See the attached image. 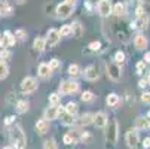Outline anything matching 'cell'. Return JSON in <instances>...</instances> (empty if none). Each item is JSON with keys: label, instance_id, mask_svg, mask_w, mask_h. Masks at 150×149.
Wrapping results in <instances>:
<instances>
[{"label": "cell", "instance_id": "cell-1", "mask_svg": "<svg viewBox=\"0 0 150 149\" xmlns=\"http://www.w3.org/2000/svg\"><path fill=\"white\" fill-rule=\"evenodd\" d=\"M11 143L15 149H25L27 137H25V133L23 130V127L18 125V124L11 128Z\"/></svg>", "mask_w": 150, "mask_h": 149}, {"label": "cell", "instance_id": "cell-2", "mask_svg": "<svg viewBox=\"0 0 150 149\" xmlns=\"http://www.w3.org/2000/svg\"><path fill=\"white\" fill-rule=\"evenodd\" d=\"M105 143L110 146H116L117 139H119V122L116 118L109 119V124L105 127Z\"/></svg>", "mask_w": 150, "mask_h": 149}, {"label": "cell", "instance_id": "cell-3", "mask_svg": "<svg viewBox=\"0 0 150 149\" xmlns=\"http://www.w3.org/2000/svg\"><path fill=\"white\" fill-rule=\"evenodd\" d=\"M76 9V3H70V2H61L59 5H57L55 8V15L59 19H67L73 15Z\"/></svg>", "mask_w": 150, "mask_h": 149}, {"label": "cell", "instance_id": "cell-4", "mask_svg": "<svg viewBox=\"0 0 150 149\" xmlns=\"http://www.w3.org/2000/svg\"><path fill=\"white\" fill-rule=\"evenodd\" d=\"M79 82L70 79V81H62L58 87V93L61 96H70V94H76L79 91Z\"/></svg>", "mask_w": 150, "mask_h": 149}, {"label": "cell", "instance_id": "cell-5", "mask_svg": "<svg viewBox=\"0 0 150 149\" xmlns=\"http://www.w3.org/2000/svg\"><path fill=\"white\" fill-rule=\"evenodd\" d=\"M39 88V82L34 76H25L21 82V93L23 94H31Z\"/></svg>", "mask_w": 150, "mask_h": 149}, {"label": "cell", "instance_id": "cell-6", "mask_svg": "<svg viewBox=\"0 0 150 149\" xmlns=\"http://www.w3.org/2000/svg\"><path fill=\"white\" fill-rule=\"evenodd\" d=\"M125 143L129 149H137L138 143H140V134H138V128L134 127V128H129L125 133Z\"/></svg>", "mask_w": 150, "mask_h": 149}, {"label": "cell", "instance_id": "cell-7", "mask_svg": "<svg viewBox=\"0 0 150 149\" xmlns=\"http://www.w3.org/2000/svg\"><path fill=\"white\" fill-rule=\"evenodd\" d=\"M105 70H107V76H109V79H112L113 82H117L122 78V69H120V66L117 64L116 61L109 63V64L105 66Z\"/></svg>", "mask_w": 150, "mask_h": 149}, {"label": "cell", "instance_id": "cell-8", "mask_svg": "<svg viewBox=\"0 0 150 149\" xmlns=\"http://www.w3.org/2000/svg\"><path fill=\"white\" fill-rule=\"evenodd\" d=\"M59 39H61L59 30H57V29H51V30L46 33V37H45L46 49H52L54 46H57V45L59 43Z\"/></svg>", "mask_w": 150, "mask_h": 149}, {"label": "cell", "instance_id": "cell-9", "mask_svg": "<svg viewBox=\"0 0 150 149\" xmlns=\"http://www.w3.org/2000/svg\"><path fill=\"white\" fill-rule=\"evenodd\" d=\"M100 16L103 18H109L113 14V5H112V0H101L97 6Z\"/></svg>", "mask_w": 150, "mask_h": 149}, {"label": "cell", "instance_id": "cell-10", "mask_svg": "<svg viewBox=\"0 0 150 149\" xmlns=\"http://www.w3.org/2000/svg\"><path fill=\"white\" fill-rule=\"evenodd\" d=\"M62 112H64L62 106H59V104H57V106L49 104V108H46V111H45V116L43 118H46L48 121H54V119H58Z\"/></svg>", "mask_w": 150, "mask_h": 149}, {"label": "cell", "instance_id": "cell-11", "mask_svg": "<svg viewBox=\"0 0 150 149\" xmlns=\"http://www.w3.org/2000/svg\"><path fill=\"white\" fill-rule=\"evenodd\" d=\"M83 76H85V79L89 81V82H95V81H98V78H100V72H98L97 64H89L86 69H85Z\"/></svg>", "mask_w": 150, "mask_h": 149}, {"label": "cell", "instance_id": "cell-12", "mask_svg": "<svg viewBox=\"0 0 150 149\" xmlns=\"http://www.w3.org/2000/svg\"><path fill=\"white\" fill-rule=\"evenodd\" d=\"M51 121H48L46 118H42V119H39L37 122H36V133L39 134V136H45L48 131H49V127H51V124H49Z\"/></svg>", "mask_w": 150, "mask_h": 149}, {"label": "cell", "instance_id": "cell-13", "mask_svg": "<svg viewBox=\"0 0 150 149\" xmlns=\"http://www.w3.org/2000/svg\"><path fill=\"white\" fill-rule=\"evenodd\" d=\"M149 15H144V16H138L134 23H131V29H138L140 31H144L149 29Z\"/></svg>", "mask_w": 150, "mask_h": 149}, {"label": "cell", "instance_id": "cell-14", "mask_svg": "<svg viewBox=\"0 0 150 149\" xmlns=\"http://www.w3.org/2000/svg\"><path fill=\"white\" fill-rule=\"evenodd\" d=\"M107 124H109V116L105 112H97L95 118H94V125L97 128H105Z\"/></svg>", "mask_w": 150, "mask_h": 149}, {"label": "cell", "instance_id": "cell-15", "mask_svg": "<svg viewBox=\"0 0 150 149\" xmlns=\"http://www.w3.org/2000/svg\"><path fill=\"white\" fill-rule=\"evenodd\" d=\"M134 46H135L138 51H144V49L149 46V40H147V37H146L141 31L137 33L135 37H134Z\"/></svg>", "mask_w": 150, "mask_h": 149}, {"label": "cell", "instance_id": "cell-16", "mask_svg": "<svg viewBox=\"0 0 150 149\" xmlns=\"http://www.w3.org/2000/svg\"><path fill=\"white\" fill-rule=\"evenodd\" d=\"M52 69L49 67V63H40L39 64V69H37V75L39 78L42 79H49L52 76Z\"/></svg>", "mask_w": 150, "mask_h": 149}, {"label": "cell", "instance_id": "cell-17", "mask_svg": "<svg viewBox=\"0 0 150 149\" xmlns=\"http://www.w3.org/2000/svg\"><path fill=\"white\" fill-rule=\"evenodd\" d=\"M59 118H61V119H59L61 124L66 125V127H73L74 124H77L74 115H71V113H69V112H66V111H64V112L59 115Z\"/></svg>", "mask_w": 150, "mask_h": 149}, {"label": "cell", "instance_id": "cell-18", "mask_svg": "<svg viewBox=\"0 0 150 149\" xmlns=\"http://www.w3.org/2000/svg\"><path fill=\"white\" fill-rule=\"evenodd\" d=\"M94 118H95V113H92V112H86V113H82L80 115V118L77 119V124L79 125H91V124H94Z\"/></svg>", "mask_w": 150, "mask_h": 149}, {"label": "cell", "instance_id": "cell-19", "mask_svg": "<svg viewBox=\"0 0 150 149\" xmlns=\"http://www.w3.org/2000/svg\"><path fill=\"white\" fill-rule=\"evenodd\" d=\"M33 49L40 54V52H43L46 49V43H45V37H42V36H37L33 42Z\"/></svg>", "mask_w": 150, "mask_h": 149}, {"label": "cell", "instance_id": "cell-20", "mask_svg": "<svg viewBox=\"0 0 150 149\" xmlns=\"http://www.w3.org/2000/svg\"><path fill=\"white\" fill-rule=\"evenodd\" d=\"M135 127L138 130H150V119L146 116H138L135 119Z\"/></svg>", "mask_w": 150, "mask_h": 149}, {"label": "cell", "instance_id": "cell-21", "mask_svg": "<svg viewBox=\"0 0 150 149\" xmlns=\"http://www.w3.org/2000/svg\"><path fill=\"white\" fill-rule=\"evenodd\" d=\"M15 109L18 113H25L30 109V101L28 100H18L15 103Z\"/></svg>", "mask_w": 150, "mask_h": 149}, {"label": "cell", "instance_id": "cell-22", "mask_svg": "<svg viewBox=\"0 0 150 149\" xmlns=\"http://www.w3.org/2000/svg\"><path fill=\"white\" fill-rule=\"evenodd\" d=\"M71 30H73L71 36H74L76 39H80L83 36V33H85V29H83V26L79 23V21H74V23L71 24Z\"/></svg>", "mask_w": 150, "mask_h": 149}, {"label": "cell", "instance_id": "cell-23", "mask_svg": "<svg viewBox=\"0 0 150 149\" xmlns=\"http://www.w3.org/2000/svg\"><path fill=\"white\" fill-rule=\"evenodd\" d=\"M105 103H107V106H110V108H117L119 103H120V97L116 93H110L105 98Z\"/></svg>", "mask_w": 150, "mask_h": 149}, {"label": "cell", "instance_id": "cell-24", "mask_svg": "<svg viewBox=\"0 0 150 149\" xmlns=\"http://www.w3.org/2000/svg\"><path fill=\"white\" fill-rule=\"evenodd\" d=\"M0 15L2 16L12 15V6L9 5L8 0H0Z\"/></svg>", "mask_w": 150, "mask_h": 149}, {"label": "cell", "instance_id": "cell-25", "mask_svg": "<svg viewBox=\"0 0 150 149\" xmlns=\"http://www.w3.org/2000/svg\"><path fill=\"white\" fill-rule=\"evenodd\" d=\"M125 12H126V6H125V3L117 2V3H115V5H113V14H112V15H115V16L120 18V16H123V15H125Z\"/></svg>", "mask_w": 150, "mask_h": 149}, {"label": "cell", "instance_id": "cell-26", "mask_svg": "<svg viewBox=\"0 0 150 149\" xmlns=\"http://www.w3.org/2000/svg\"><path fill=\"white\" fill-rule=\"evenodd\" d=\"M77 142H79V137H76L73 133H66L62 136V143L67 145V146H71V145H74Z\"/></svg>", "mask_w": 150, "mask_h": 149}, {"label": "cell", "instance_id": "cell-27", "mask_svg": "<svg viewBox=\"0 0 150 149\" xmlns=\"http://www.w3.org/2000/svg\"><path fill=\"white\" fill-rule=\"evenodd\" d=\"M3 36H5V40H6V46H9V48L15 46V43H16L15 33H11L9 30H6V31L3 33Z\"/></svg>", "mask_w": 150, "mask_h": 149}, {"label": "cell", "instance_id": "cell-28", "mask_svg": "<svg viewBox=\"0 0 150 149\" xmlns=\"http://www.w3.org/2000/svg\"><path fill=\"white\" fill-rule=\"evenodd\" d=\"M67 73H69L70 78H77V76L80 75V67H79V64H76V63L70 64L69 69H67Z\"/></svg>", "mask_w": 150, "mask_h": 149}, {"label": "cell", "instance_id": "cell-29", "mask_svg": "<svg viewBox=\"0 0 150 149\" xmlns=\"http://www.w3.org/2000/svg\"><path fill=\"white\" fill-rule=\"evenodd\" d=\"M64 111L69 112V113H71V115H76L77 111H79V106H77L76 101H69L66 106H64Z\"/></svg>", "mask_w": 150, "mask_h": 149}, {"label": "cell", "instance_id": "cell-30", "mask_svg": "<svg viewBox=\"0 0 150 149\" xmlns=\"http://www.w3.org/2000/svg\"><path fill=\"white\" fill-rule=\"evenodd\" d=\"M80 100H82L83 103H92V101L95 100V96H94L92 91H83L82 96H80Z\"/></svg>", "mask_w": 150, "mask_h": 149}, {"label": "cell", "instance_id": "cell-31", "mask_svg": "<svg viewBox=\"0 0 150 149\" xmlns=\"http://www.w3.org/2000/svg\"><path fill=\"white\" fill-rule=\"evenodd\" d=\"M101 49H103L101 42H98V40L89 42V45H88V51H89V52H100Z\"/></svg>", "mask_w": 150, "mask_h": 149}, {"label": "cell", "instance_id": "cell-32", "mask_svg": "<svg viewBox=\"0 0 150 149\" xmlns=\"http://www.w3.org/2000/svg\"><path fill=\"white\" fill-rule=\"evenodd\" d=\"M61 94L59 93H52V94H49V97H48V100H49V104H52V106H57V104H59V101H61Z\"/></svg>", "mask_w": 150, "mask_h": 149}, {"label": "cell", "instance_id": "cell-33", "mask_svg": "<svg viewBox=\"0 0 150 149\" xmlns=\"http://www.w3.org/2000/svg\"><path fill=\"white\" fill-rule=\"evenodd\" d=\"M8 75H9V66L5 61H0V81L5 79Z\"/></svg>", "mask_w": 150, "mask_h": 149}, {"label": "cell", "instance_id": "cell-34", "mask_svg": "<svg viewBox=\"0 0 150 149\" xmlns=\"http://www.w3.org/2000/svg\"><path fill=\"white\" fill-rule=\"evenodd\" d=\"M15 37H16V40H19V42H25L27 40V31L24 30V29H18L16 31H15Z\"/></svg>", "mask_w": 150, "mask_h": 149}, {"label": "cell", "instance_id": "cell-35", "mask_svg": "<svg viewBox=\"0 0 150 149\" xmlns=\"http://www.w3.org/2000/svg\"><path fill=\"white\" fill-rule=\"evenodd\" d=\"M91 139H92V136H91L89 131H80V134H79V142L80 143H89Z\"/></svg>", "mask_w": 150, "mask_h": 149}, {"label": "cell", "instance_id": "cell-36", "mask_svg": "<svg viewBox=\"0 0 150 149\" xmlns=\"http://www.w3.org/2000/svg\"><path fill=\"white\" fill-rule=\"evenodd\" d=\"M146 66H147V63H146L144 60L137 61V64H135V72H137V75H143V73L146 72Z\"/></svg>", "mask_w": 150, "mask_h": 149}, {"label": "cell", "instance_id": "cell-37", "mask_svg": "<svg viewBox=\"0 0 150 149\" xmlns=\"http://www.w3.org/2000/svg\"><path fill=\"white\" fill-rule=\"evenodd\" d=\"M71 33H73V30H71V24H64V26L59 29V34H61V37H62V36H71Z\"/></svg>", "mask_w": 150, "mask_h": 149}, {"label": "cell", "instance_id": "cell-38", "mask_svg": "<svg viewBox=\"0 0 150 149\" xmlns=\"http://www.w3.org/2000/svg\"><path fill=\"white\" fill-rule=\"evenodd\" d=\"M43 149H58L57 146V142L54 139H46L43 142Z\"/></svg>", "mask_w": 150, "mask_h": 149}, {"label": "cell", "instance_id": "cell-39", "mask_svg": "<svg viewBox=\"0 0 150 149\" xmlns=\"http://www.w3.org/2000/svg\"><path fill=\"white\" fill-rule=\"evenodd\" d=\"M49 67L55 72V70H58L59 67H61V60H58V58H52L51 61H49Z\"/></svg>", "mask_w": 150, "mask_h": 149}, {"label": "cell", "instance_id": "cell-40", "mask_svg": "<svg viewBox=\"0 0 150 149\" xmlns=\"http://www.w3.org/2000/svg\"><path fill=\"white\" fill-rule=\"evenodd\" d=\"M115 61L117 63V64H122V63H125V52L123 51H117L115 54Z\"/></svg>", "mask_w": 150, "mask_h": 149}, {"label": "cell", "instance_id": "cell-41", "mask_svg": "<svg viewBox=\"0 0 150 149\" xmlns=\"http://www.w3.org/2000/svg\"><path fill=\"white\" fill-rule=\"evenodd\" d=\"M11 55H12V52H11V51H8V49H2V51H0V61L9 60V58H11Z\"/></svg>", "mask_w": 150, "mask_h": 149}, {"label": "cell", "instance_id": "cell-42", "mask_svg": "<svg viewBox=\"0 0 150 149\" xmlns=\"http://www.w3.org/2000/svg\"><path fill=\"white\" fill-rule=\"evenodd\" d=\"M135 15H137V18H138V16H144V15H147V12H146V9H144L143 5H140V6L135 9Z\"/></svg>", "mask_w": 150, "mask_h": 149}, {"label": "cell", "instance_id": "cell-43", "mask_svg": "<svg viewBox=\"0 0 150 149\" xmlns=\"http://www.w3.org/2000/svg\"><path fill=\"white\" fill-rule=\"evenodd\" d=\"M141 101L150 104V91H144V93L141 94Z\"/></svg>", "mask_w": 150, "mask_h": 149}, {"label": "cell", "instance_id": "cell-44", "mask_svg": "<svg viewBox=\"0 0 150 149\" xmlns=\"http://www.w3.org/2000/svg\"><path fill=\"white\" fill-rule=\"evenodd\" d=\"M15 119H16L15 115H9V116H6V118H5V125H12V124L15 122Z\"/></svg>", "mask_w": 150, "mask_h": 149}, {"label": "cell", "instance_id": "cell-45", "mask_svg": "<svg viewBox=\"0 0 150 149\" xmlns=\"http://www.w3.org/2000/svg\"><path fill=\"white\" fill-rule=\"evenodd\" d=\"M147 85H150L149 81H147V78H141V79L138 81V87H140V88H146Z\"/></svg>", "mask_w": 150, "mask_h": 149}, {"label": "cell", "instance_id": "cell-46", "mask_svg": "<svg viewBox=\"0 0 150 149\" xmlns=\"http://www.w3.org/2000/svg\"><path fill=\"white\" fill-rule=\"evenodd\" d=\"M141 145H143V148H144V149H150V137H146V139L143 140V143H141Z\"/></svg>", "mask_w": 150, "mask_h": 149}, {"label": "cell", "instance_id": "cell-47", "mask_svg": "<svg viewBox=\"0 0 150 149\" xmlns=\"http://www.w3.org/2000/svg\"><path fill=\"white\" fill-rule=\"evenodd\" d=\"M6 45V40H5V36L2 34V33H0V48H3Z\"/></svg>", "mask_w": 150, "mask_h": 149}, {"label": "cell", "instance_id": "cell-48", "mask_svg": "<svg viewBox=\"0 0 150 149\" xmlns=\"http://www.w3.org/2000/svg\"><path fill=\"white\" fill-rule=\"evenodd\" d=\"M101 2V0H88V3L92 5V6H98V3Z\"/></svg>", "mask_w": 150, "mask_h": 149}, {"label": "cell", "instance_id": "cell-49", "mask_svg": "<svg viewBox=\"0 0 150 149\" xmlns=\"http://www.w3.org/2000/svg\"><path fill=\"white\" fill-rule=\"evenodd\" d=\"M146 63H150V52H146L144 54V58H143Z\"/></svg>", "mask_w": 150, "mask_h": 149}, {"label": "cell", "instance_id": "cell-50", "mask_svg": "<svg viewBox=\"0 0 150 149\" xmlns=\"http://www.w3.org/2000/svg\"><path fill=\"white\" fill-rule=\"evenodd\" d=\"M25 2H27V0H16L18 5H23V3H25Z\"/></svg>", "mask_w": 150, "mask_h": 149}, {"label": "cell", "instance_id": "cell-51", "mask_svg": "<svg viewBox=\"0 0 150 149\" xmlns=\"http://www.w3.org/2000/svg\"><path fill=\"white\" fill-rule=\"evenodd\" d=\"M3 149H15V148H13V146L11 145V146H6V148H3Z\"/></svg>", "mask_w": 150, "mask_h": 149}, {"label": "cell", "instance_id": "cell-52", "mask_svg": "<svg viewBox=\"0 0 150 149\" xmlns=\"http://www.w3.org/2000/svg\"><path fill=\"white\" fill-rule=\"evenodd\" d=\"M64 2H70V3H76V0H64Z\"/></svg>", "mask_w": 150, "mask_h": 149}, {"label": "cell", "instance_id": "cell-53", "mask_svg": "<svg viewBox=\"0 0 150 149\" xmlns=\"http://www.w3.org/2000/svg\"><path fill=\"white\" fill-rule=\"evenodd\" d=\"M147 81H149V83H150V72H149V75H147Z\"/></svg>", "mask_w": 150, "mask_h": 149}, {"label": "cell", "instance_id": "cell-54", "mask_svg": "<svg viewBox=\"0 0 150 149\" xmlns=\"http://www.w3.org/2000/svg\"><path fill=\"white\" fill-rule=\"evenodd\" d=\"M147 118H149V119H150V111H149V112H147Z\"/></svg>", "mask_w": 150, "mask_h": 149}, {"label": "cell", "instance_id": "cell-55", "mask_svg": "<svg viewBox=\"0 0 150 149\" xmlns=\"http://www.w3.org/2000/svg\"><path fill=\"white\" fill-rule=\"evenodd\" d=\"M135 2H143V0H135Z\"/></svg>", "mask_w": 150, "mask_h": 149}]
</instances>
